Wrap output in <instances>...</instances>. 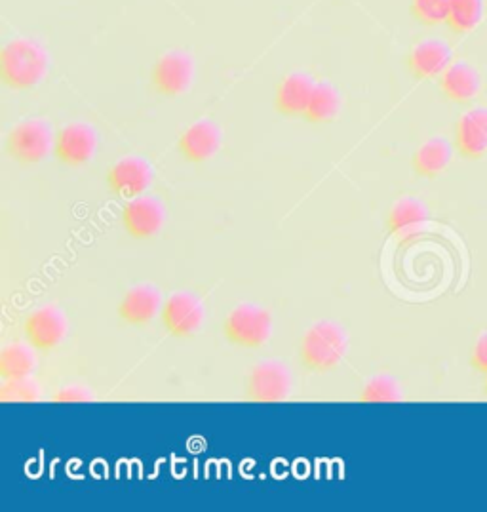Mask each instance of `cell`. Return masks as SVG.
Here are the masks:
<instances>
[{"label": "cell", "instance_id": "obj_9", "mask_svg": "<svg viewBox=\"0 0 487 512\" xmlns=\"http://www.w3.org/2000/svg\"><path fill=\"white\" fill-rule=\"evenodd\" d=\"M105 181L113 195L130 200L149 191L155 181V168L147 158L130 155L120 158L109 168Z\"/></svg>", "mask_w": 487, "mask_h": 512}, {"label": "cell", "instance_id": "obj_21", "mask_svg": "<svg viewBox=\"0 0 487 512\" xmlns=\"http://www.w3.org/2000/svg\"><path fill=\"white\" fill-rule=\"evenodd\" d=\"M37 368V358L31 345L12 343L0 351V377L2 381H14L31 377Z\"/></svg>", "mask_w": 487, "mask_h": 512}, {"label": "cell", "instance_id": "obj_13", "mask_svg": "<svg viewBox=\"0 0 487 512\" xmlns=\"http://www.w3.org/2000/svg\"><path fill=\"white\" fill-rule=\"evenodd\" d=\"M162 305L164 301L156 286L147 282L134 284L118 301V318L130 328H145L160 315Z\"/></svg>", "mask_w": 487, "mask_h": 512}, {"label": "cell", "instance_id": "obj_11", "mask_svg": "<svg viewBox=\"0 0 487 512\" xmlns=\"http://www.w3.org/2000/svg\"><path fill=\"white\" fill-rule=\"evenodd\" d=\"M23 334L35 351L48 355L67 335V316L56 305H40L25 318Z\"/></svg>", "mask_w": 487, "mask_h": 512}, {"label": "cell", "instance_id": "obj_1", "mask_svg": "<svg viewBox=\"0 0 487 512\" xmlns=\"http://www.w3.org/2000/svg\"><path fill=\"white\" fill-rule=\"evenodd\" d=\"M50 67V52L39 40H8L0 50V80L10 90H35L48 77Z\"/></svg>", "mask_w": 487, "mask_h": 512}, {"label": "cell", "instance_id": "obj_18", "mask_svg": "<svg viewBox=\"0 0 487 512\" xmlns=\"http://www.w3.org/2000/svg\"><path fill=\"white\" fill-rule=\"evenodd\" d=\"M430 219L427 202L419 197L398 198L387 214V231L392 237L410 238L419 235Z\"/></svg>", "mask_w": 487, "mask_h": 512}, {"label": "cell", "instance_id": "obj_4", "mask_svg": "<svg viewBox=\"0 0 487 512\" xmlns=\"http://www.w3.org/2000/svg\"><path fill=\"white\" fill-rule=\"evenodd\" d=\"M225 339L240 349H261L273 337V316L257 303H238L223 320Z\"/></svg>", "mask_w": 487, "mask_h": 512}, {"label": "cell", "instance_id": "obj_3", "mask_svg": "<svg viewBox=\"0 0 487 512\" xmlns=\"http://www.w3.org/2000/svg\"><path fill=\"white\" fill-rule=\"evenodd\" d=\"M56 134L44 119H25L6 136V155L21 166H37L54 153Z\"/></svg>", "mask_w": 487, "mask_h": 512}, {"label": "cell", "instance_id": "obj_16", "mask_svg": "<svg viewBox=\"0 0 487 512\" xmlns=\"http://www.w3.org/2000/svg\"><path fill=\"white\" fill-rule=\"evenodd\" d=\"M316 80L311 73L305 71H292L284 79L280 80L276 94H274V109L278 115L297 119L305 115L312 92L316 88Z\"/></svg>", "mask_w": 487, "mask_h": 512}, {"label": "cell", "instance_id": "obj_23", "mask_svg": "<svg viewBox=\"0 0 487 512\" xmlns=\"http://www.w3.org/2000/svg\"><path fill=\"white\" fill-rule=\"evenodd\" d=\"M404 400L402 385L389 374L371 375L360 391V402L364 404H394Z\"/></svg>", "mask_w": 487, "mask_h": 512}, {"label": "cell", "instance_id": "obj_8", "mask_svg": "<svg viewBox=\"0 0 487 512\" xmlns=\"http://www.w3.org/2000/svg\"><path fill=\"white\" fill-rule=\"evenodd\" d=\"M98 141V132L92 124L84 120L67 122L56 132L54 157L58 158V162L63 166L82 168L96 157Z\"/></svg>", "mask_w": 487, "mask_h": 512}, {"label": "cell", "instance_id": "obj_15", "mask_svg": "<svg viewBox=\"0 0 487 512\" xmlns=\"http://www.w3.org/2000/svg\"><path fill=\"white\" fill-rule=\"evenodd\" d=\"M457 155L465 160H482L487 155V105H474L465 111L453 134Z\"/></svg>", "mask_w": 487, "mask_h": 512}, {"label": "cell", "instance_id": "obj_17", "mask_svg": "<svg viewBox=\"0 0 487 512\" xmlns=\"http://www.w3.org/2000/svg\"><path fill=\"white\" fill-rule=\"evenodd\" d=\"M438 82L444 98L457 105H470L482 92V75L470 61H453Z\"/></svg>", "mask_w": 487, "mask_h": 512}, {"label": "cell", "instance_id": "obj_26", "mask_svg": "<svg viewBox=\"0 0 487 512\" xmlns=\"http://www.w3.org/2000/svg\"><path fill=\"white\" fill-rule=\"evenodd\" d=\"M54 402H61V404H78V402H94L96 394L92 393L90 389L82 387V385H69L59 389L58 393L52 396Z\"/></svg>", "mask_w": 487, "mask_h": 512}, {"label": "cell", "instance_id": "obj_10", "mask_svg": "<svg viewBox=\"0 0 487 512\" xmlns=\"http://www.w3.org/2000/svg\"><path fill=\"white\" fill-rule=\"evenodd\" d=\"M120 219L128 237L151 240L162 231L166 223V208L160 198L145 193L141 197L126 200Z\"/></svg>", "mask_w": 487, "mask_h": 512}, {"label": "cell", "instance_id": "obj_6", "mask_svg": "<svg viewBox=\"0 0 487 512\" xmlns=\"http://www.w3.org/2000/svg\"><path fill=\"white\" fill-rule=\"evenodd\" d=\"M293 375L282 360L267 358L257 362L248 375L246 396L259 404H276L290 398Z\"/></svg>", "mask_w": 487, "mask_h": 512}, {"label": "cell", "instance_id": "obj_20", "mask_svg": "<svg viewBox=\"0 0 487 512\" xmlns=\"http://www.w3.org/2000/svg\"><path fill=\"white\" fill-rule=\"evenodd\" d=\"M341 107H343V98L339 88L328 80H322L316 84L312 92V98L303 119L309 124H330L339 117Z\"/></svg>", "mask_w": 487, "mask_h": 512}, {"label": "cell", "instance_id": "obj_24", "mask_svg": "<svg viewBox=\"0 0 487 512\" xmlns=\"http://www.w3.org/2000/svg\"><path fill=\"white\" fill-rule=\"evenodd\" d=\"M410 12L417 23L434 27L448 21L449 0H411Z\"/></svg>", "mask_w": 487, "mask_h": 512}, {"label": "cell", "instance_id": "obj_12", "mask_svg": "<svg viewBox=\"0 0 487 512\" xmlns=\"http://www.w3.org/2000/svg\"><path fill=\"white\" fill-rule=\"evenodd\" d=\"M406 63L415 80L440 79L453 63V48L448 40L440 37L417 40L408 52Z\"/></svg>", "mask_w": 487, "mask_h": 512}, {"label": "cell", "instance_id": "obj_2", "mask_svg": "<svg viewBox=\"0 0 487 512\" xmlns=\"http://www.w3.org/2000/svg\"><path fill=\"white\" fill-rule=\"evenodd\" d=\"M349 353V335L333 320L314 322L301 337L299 362L311 374H330Z\"/></svg>", "mask_w": 487, "mask_h": 512}, {"label": "cell", "instance_id": "obj_27", "mask_svg": "<svg viewBox=\"0 0 487 512\" xmlns=\"http://www.w3.org/2000/svg\"><path fill=\"white\" fill-rule=\"evenodd\" d=\"M470 368L478 374H487V330L478 334L470 349Z\"/></svg>", "mask_w": 487, "mask_h": 512}, {"label": "cell", "instance_id": "obj_19", "mask_svg": "<svg viewBox=\"0 0 487 512\" xmlns=\"http://www.w3.org/2000/svg\"><path fill=\"white\" fill-rule=\"evenodd\" d=\"M455 145L444 136H434L417 147L411 157V168L417 178H440L451 164L455 155Z\"/></svg>", "mask_w": 487, "mask_h": 512}, {"label": "cell", "instance_id": "obj_7", "mask_svg": "<svg viewBox=\"0 0 487 512\" xmlns=\"http://www.w3.org/2000/svg\"><path fill=\"white\" fill-rule=\"evenodd\" d=\"M160 318L164 330L174 339H193L204 326L206 311L200 297L181 290L164 301Z\"/></svg>", "mask_w": 487, "mask_h": 512}, {"label": "cell", "instance_id": "obj_22", "mask_svg": "<svg viewBox=\"0 0 487 512\" xmlns=\"http://www.w3.org/2000/svg\"><path fill=\"white\" fill-rule=\"evenodd\" d=\"M486 14V0H449L448 25L455 35L474 31Z\"/></svg>", "mask_w": 487, "mask_h": 512}, {"label": "cell", "instance_id": "obj_28", "mask_svg": "<svg viewBox=\"0 0 487 512\" xmlns=\"http://www.w3.org/2000/svg\"><path fill=\"white\" fill-rule=\"evenodd\" d=\"M484 377H486V393H487V374H484Z\"/></svg>", "mask_w": 487, "mask_h": 512}, {"label": "cell", "instance_id": "obj_25", "mask_svg": "<svg viewBox=\"0 0 487 512\" xmlns=\"http://www.w3.org/2000/svg\"><path fill=\"white\" fill-rule=\"evenodd\" d=\"M40 398V387L31 377L4 381L0 387V402H39Z\"/></svg>", "mask_w": 487, "mask_h": 512}, {"label": "cell", "instance_id": "obj_14", "mask_svg": "<svg viewBox=\"0 0 487 512\" xmlns=\"http://www.w3.org/2000/svg\"><path fill=\"white\" fill-rule=\"evenodd\" d=\"M223 134L214 120L198 119L179 136L177 151L189 164H206L219 153Z\"/></svg>", "mask_w": 487, "mask_h": 512}, {"label": "cell", "instance_id": "obj_5", "mask_svg": "<svg viewBox=\"0 0 487 512\" xmlns=\"http://www.w3.org/2000/svg\"><path fill=\"white\" fill-rule=\"evenodd\" d=\"M196 77V61L185 50H168L153 65L151 84L156 94L177 98L191 90Z\"/></svg>", "mask_w": 487, "mask_h": 512}]
</instances>
